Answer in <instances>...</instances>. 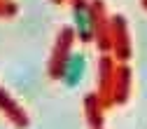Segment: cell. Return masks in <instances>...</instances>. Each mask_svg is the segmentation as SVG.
Returning a JSON list of instances; mask_svg holds the SVG:
<instances>
[{
	"mask_svg": "<svg viewBox=\"0 0 147 129\" xmlns=\"http://www.w3.org/2000/svg\"><path fill=\"white\" fill-rule=\"evenodd\" d=\"M82 70H84V57L82 54H72L68 61V70H65V82L75 85L82 78Z\"/></svg>",
	"mask_w": 147,
	"mask_h": 129,
	"instance_id": "cell-1",
	"label": "cell"
},
{
	"mask_svg": "<svg viewBox=\"0 0 147 129\" xmlns=\"http://www.w3.org/2000/svg\"><path fill=\"white\" fill-rule=\"evenodd\" d=\"M77 24H80V28H82V33L84 31H89V16H86V12H77Z\"/></svg>",
	"mask_w": 147,
	"mask_h": 129,
	"instance_id": "cell-2",
	"label": "cell"
}]
</instances>
